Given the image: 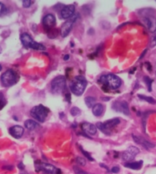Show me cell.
I'll return each mask as SVG.
<instances>
[{
  "instance_id": "16",
  "label": "cell",
  "mask_w": 156,
  "mask_h": 174,
  "mask_svg": "<svg viewBox=\"0 0 156 174\" xmlns=\"http://www.w3.org/2000/svg\"><path fill=\"white\" fill-rule=\"evenodd\" d=\"M132 138H133L134 141H135V143H138V144L142 145V146L145 147V148H147V149L153 148V147H155V144L150 143V142H149L148 140H145V139L141 138V137H137V136H135V135H133V134H132Z\"/></svg>"
},
{
  "instance_id": "18",
  "label": "cell",
  "mask_w": 156,
  "mask_h": 174,
  "mask_svg": "<svg viewBox=\"0 0 156 174\" xmlns=\"http://www.w3.org/2000/svg\"><path fill=\"white\" fill-rule=\"evenodd\" d=\"M142 164H143V161L140 160V161L131 162V163H125V167L132 169V170H139L142 167Z\"/></svg>"
},
{
  "instance_id": "36",
  "label": "cell",
  "mask_w": 156,
  "mask_h": 174,
  "mask_svg": "<svg viewBox=\"0 0 156 174\" xmlns=\"http://www.w3.org/2000/svg\"><path fill=\"white\" fill-rule=\"evenodd\" d=\"M65 98H66V101H68L69 103H70V94H67Z\"/></svg>"
},
{
  "instance_id": "39",
  "label": "cell",
  "mask_w": 156,
  "mask_h": 174,
  "mask_svg": "<svg viewBox=\"0 0 156 174\" xmlns=\"http://www.w3.org/2000/svg\"><path fill=\"white\" fill-rule=\"evenodd\" d=\"M93 33H94V30H93V28H90V29H89V31H88V34L93 35Z\"/></svg>"
},
{
  "instance_id": "10",
  "label": "cell",
  "mask_w": 156,
  "mask_h": 174,
  "mask_svg": "<svg viewBox=\"0 0 156 174\" xmlns=\"http://www.w3.org/2000/svg\"><path fill=\"white\" fill-rule=\"evenodd\" d=\"M42 23L45 29L47 31H48L49 30L54 28V27L56 25V18L55 16L52 14H48L43 18Z\"/></svg>"
},
{
  "instance_id": "29",
  "label": "cell",
  "mask_w": 156,
  "mask_h": 174,
  "mask_svg": "<svg viewBox=\"0 0 156 174\" xmlns=\"http://www.w3.org/2000/svg\"><path fill=\"white\" fill-rule=\"evenodd\" d=\"M33 3H34V2L31 1V0H24V1H22V6L24 8H29Z\"/></svg>"
},
{
  "instance_id": "12",
  "label": "cell",
  "mask_w": 156,
  "mask_h": 174,
  "mask_svg": "<svg viewBox=\"0 0 156 174\" xmlns=\"http://www.w3.org/2000/svg\"><path fill=\"white\" fill-rule=\"evenodd\" d=\"M142 21L151 32L156 31V18L154 16H145L142 18Z\"/></svg>"
},
{
  "instance_id": "41",
  "label": "cell",
  "mask_w": 156,
  "mask_h": 174,
  "mask_svg": "<svg viewBox=\"0 0 156 174\" xmlns=\"http://www.w3.org/2000/svg\"><path fill=\"white\" fill-rule=\"evenodd\" d=\"M103 101H109V100H110V98H101Z\"/></svg>"
},
{
  "instance_id": "19",
  "label": "cell",
  "mask_w": 156,
  "mask_h": 174,
  "mask_svg": "<svg viewBox=\"0 0 156 174\" xmlns=\"http://www.w3.org/2000/svg\"><path fill=\"white\" fill-rule=\"evenodd\" d=\"M92 111H93V114L96 117L101 116L103 112V104H95L94 106L93 107Z\"/></svg>"
},
{
  "instance_id": "32",
  "label": "cell",
  "mask_w": 156,
  "mask_h": 174,
  "mask_svg": "<svg viewBox=\"0 0 156 174\" xmlns=\"http://www.w3.org/2000/svg\"><path fill=\"white\" fill-rule=\"evenodd\" d=\"M5 11H6V6L3 3L0 2V16H2L5 12Z\"/></svg>"
},
{
  "instance_id": "37",
  "label": "cell",
  "mask_w": 156,
  "mask_h": 174,
  "mask_svg": "<svg viewBox=\"0 0 156 174\" xmlns=\"http://www.w3.org/2000/svg\"><path fill=\"white\" fill-rule=\"evenodd\" d=\"M3 169H5V170H12L13 169V167H12V166H8V167H3Z\"/></svg>"
},
{
  "instance_id": "20",
  "label": "cell",
  "mask_w": 156,
  "mask_h": 174,
  "mask_svg": "<svg viewBox=\"0 0 156 174\" xmlns=\"http://www.w3.org/2000/svg\"><path fill=\"white\" fill-rule=\"evenodd\" d=\"M25 127L29 130H33L35 129H36L37 128L39 127V124H38L37 122H35V120H27L25 122Z\"/></svg>"
},
{
  "instance_id": "5",
  "label": "cell",
  "mask_w": 156,
  "mask_h": 174,
  "mask_svg": "<svg viewBox=\"0 0 156 174\" xmlns=\"http://www.w3.org/2000/svg\"><path fill=\"white\" fill-rule=\"evenodd\" d=\"M48 112L49 110L46 108V107L43 106V105L39 104L38 106H35L31 110V116L35 120H37L39 122H44L45 119L47 118L48 115Z\"/></svg>"
},
{
  "instance_id": "26",
  "label": "cell",
  "mask_w": 156,
  "mask_h": 174,
  "mask_svg": "<svg viewBox=\"0 0 156 174\" xmlns=\"http://www.w3.org/2000/svg\"><path fill=\"white\" fill-rule=\"evenodd\" d=\"M6 104V101L4 98V95L2 92H0V109L3 108Z\"/></svg>"
},
{
  "instance_id": "25",
  "label": "cell",
  "mask_w": 156,
  "mask_h": 174,
  "mask_svg": "<svg viewBox=\"0 0 156 174\" xmlns=\"http://www.w3.org/2000/svg\"><path fill=\"white\" fill-rule=\"evenodd\" d=\"M70 113L72 116L76 117V116H78V115H80V113H81V111H80V110L78 108H77V107H73V108H72L71 109H70Z\"/></svg>"
},
{
  "instance_id": "24",
  "label": "cell",
  "mask_w": 156,
  "mask_h": 174,
  "mask_svg": "<svg viewBox=\"0 0 156 174\" xmlns=\"http://www.w3.org/2000/svg\"><path fill=\"white\" fill-rule=\"evenodd\" d=\"M144 81H145V84H146L149 91H152V84L153 81H152L150 78H149V77L147 76L144 77Z\"/></svg>"
},
{
  "instance_id": "43",
  "label": "cell",
  "mask_w": 156,
  "mask_h": 174,
  "mask_svg": "<svg viewBox=\"0 0 156 174\" xmlns=\"http://www.w3.org/2000/svg\"><path fill=\"white\" fill-rule=\"evenodd\" d=\"M2 65H0V71H2Z\"/></svg>"
},
{
  "instance_id": "14",
  "label": "cell",
  "mask_w": 156,
  "mask_h": 174,
  "mask_svg": "<svg viewBox=\"0 0 156 174\" xmlns=\"http://www.w3.org/2000/svg\"><path fill=\"white\" fill-rule=\"evenodd\" d=\"M120 123V120L119 118H113V119L109 120L106 121L105 123H103V126L104 128V133L106 134H110V130L114 127L118 125Z\"/></svg>"
},
{
  "instance_id": "44",
  "label": "cell",
  "mask_w": 156,
  "mask_h": 174,
  "mask_svg": "<svg viewBox=\"0 0 156 174\" xmlns=\"http://www.w3.org/2000/svg\"><path fill=\"white\" fill-rule=\"evenodd\" d=\"M2 50L1 46H0V54H1V53H2Z\"/></svg>"
},
{
  "instance_id": "40",
  "label": "cell",
  "mask_w": 156,
  "mask_h": 174,
  "mask_svg": "<svg viewBox=\"0 0 156 174\" xmlns=\"http://www.w3.org/2000/svg\"><path fill=\"white\" fill-rule=\"evenodd\" d=\"M146 51H147V50H145V51H143V52H142V55H141V56H140V58H139V59H141V58H142V57H143V56H144V55H145V53H146Z\"/></svg>"
},
{
  "instance_id": "34",
  "label": "cell",
  "mask_w": 156,
  "mask_h": 174,
  "mask_svg": "<svg viewBox=\"0 0 156 174\" xmlns=\"http://www.w3.org/2000/svg\"><path fill=\"white\" fill-rule=\"evenodd\" d=\"M145 65H146V68L147 69L149 70V71H152V65L149 62H146L145 63Z\"/></svg>"
},
{
  "instance_id": "35",
  "label": "cell",
  "mask_w": 156,
  "mask_h": 174,
  "mask_svg": "<svg viewBox=\"0 0 156 174\" xmlns=\"http://www.w3.org/2000/svg\"><path fill=\"white\" fill-rule=\"evenodd\" d=\"M18 168H19L20 170H24V168H25V166H24V164H23L22 163H20L19 164H18Z\"/></svg>"
},
{
  "instance_id": "22",
  "label": "cell",
  "mask_w": 156,
  "mask_h": 174,
  "mask_svg": "<svg viewBox=\"0 0 156 174\" xmlns=\"http://www.w3.org/2000/svg\"><path fill=\"white\" fill-rule=\"evenodd\" d=\"M47 34H48V36L50 38H54L58 36L59 32H58V30L57 29V28H52V29L47 31Z\"/></svg>"
},
{
  "instance_id": "42",
  "label": "cell",
  "mask_w": 156,
  "mask_h": 174,
  "mask_svg": "<svg viewBox=\"0 0 156 174\" xmlns=\"http://www.w3.org/2000/svg\"><path fill=\"white\" fill-rule=\"evenodd\" d=\"M21 174H28V173H26V172H25V171H23V172H21Z\"/></svg>"
},
{
  "instance_id": "6",
  "label": "cell",
  "mask_w": 156,
  "mask_h": 174,
  "mask_svg": "<svg viewBox=\"0 0 156 174\" xmlns=\"http://www.w3.org/2000/svg\"><path fill=\"white\" fill-rule=\"evenodd\" d=\"M66 88V78L64 76H58L52 80L51 83V92L54 94H61Z\"/></svg>"
},
{
  "instance_id": "1",
  "label": "cell",
  "mask_w": 156,
  "mask_h": 174,
  "mask_svg": "<svg viewBox=\"0 0 156 174\" xmlns=\"http://www.w3.org/2000/svg\"><path fill=\"white\" fill-rule=\"evenodd\" d=\"M87 85V81L83 76L79 75L73 78L70 85V91L73 94L77 96H80L84 92Z\"/></svg>"
},
{
  "instance_id": "23",
  "label": "cell",
  "mask_w": 156,
  "mask_h": 174,
  "mask_svg": "<svg viewBox=\"0 0 156 174\" xmlns=\"http://www.w3.org/2000/svg\"><path fill=\"white\" fill-rule=\"evenodd\" d=\"M139 98H140V99L144 100V101H146L147 102H149V104H155V99H154V98H152V97H148V96H144V95L139 94Z\"/></svg>"
},
{
  "instance_id": "28",
  "label": "cell",
  "mask_w": 156,
  "mask_h": 174,
  "mask_svg": "<svg viewBox=\"0 0 156 174\" xmlns=\"http://www.w3.org/2000/svg\"><path fill=\"white\" fill-rule=\"evenodd\" d=\"M73 171H74V173L76 174H87V172H85L84 170H83L80 167H77V166L73 167Z\"/></svg>"
},
{
  "instance_id": "38",
  "label": "cell",
  "mask_w": 156,
  "mask_h": 174,
  "mask_svg": "<svg viewBox=\"0 0 156 174\" xmlns=\"http://www.w3.org/2000/svg\"><path fill=\"white\" fill-rule=\"evenodd\" d=\"M69 58H70V55H66L64 57V61H68V60H69Z\"/></svg>"
},
{
  "instance_id": "2",
  "label": "cell",
  "mask_w": 156,
  "mask_h": 174,
  "mask_svg": "<svg viewBox=\"0 0 156 174\" xmlns=\"http://www.w3.org/2000/svg\"><path fill=\"white\" fill-rule=\"evenodd\" d=\"M100 81H101V83L104 86L113 90L118 89L122 85L121 79L117 75H113V74L103 75L100 78Z\"/></svg>"
},
{
  "instance_id": "4",
  "label": "cell",
  "mask_w": 156,
  "mask_h": 174,
  "mask_svg": "<svg viewBox=\"0 0 156 174\" xmlns=\"http://www.w3.org/2000/svg\"><path fill=\"white\" fill-rule=\"evenodd\" d=\"M20 40L23 46L27 48H32L35 50H41V51L45 50V47L43 45L35 41L28 33H22L20 36Z\"/></svg>"
},
{
  "instance_id": "27",
  "label": "cell",
  "mask_w": 156,
  "mask_h": 174,
  "mask_svg": "<svg viewBox=\"0 0 156 174\" xmlns=\"http://www.w3.org/2000/svg\"><path fill=\"white\" fill-rule=\"evenodd\" d=\"M76 162L78 163L79 165H80V166H85L87 163L86 160H85L84 158H83V157H77Z\"/></svg>"
},
{
  "instance_id": "11",
  "label": "cell",
  "mask_w": 156,
  "mask_h": 174,
  "mask_svg": "<svg viewBox=\"0 0 156 174\" xmlns=\"http://www.w3.org/2000/svg\"><path fill=\"white\" fill-rule=\"evenodd\" d=\"M112 106H113V109L115 110L116 111L122 112L125 115L130 114L129 104L126 101H115Z\"/></svg>"
},
{
  "instance_id": "31",
  "label": "cell",
  "mask_w": 156,
  "mask_h": 174,
  "mask_svg": "<svg viewBox=\"0 0 156 174\" xmlns=\"http://www.w3.org/2000/svg\"><path fill=\"white\" fill-rule=\"evenodd\" d=\"M150 46L152 48L156 46V32L153 35V36L152 37V39H151V42H150Z\"/></svg>"
},
{
  "instance_id": "17",
  "label": "cell",
  "mask_w": 156,
  "mask_h": 174,
  "mask_svg": "<svg viewBox=\"0 0 156 174\" xmlns=\"http://www.w3.org/2000/svg\"><path fill=\"white\" fill-rule=\"evenodd\" d=\"M81 128L85 133L90 135H95L97 133V128L94 124L90 123H82Z\"/></svg>"
},
{
  "instance_id": "33",
  "label": "cell",
  "mask_w": 156,
  "mask_h": 174,
  "mask_svg": "<svg viewBox=\"0 0 156 174\" xmlns=\"http://www.w3.org/2000/svg\"><path fill=\"white\" fill-rule=\"evenodd\" d=\"M112 173H118L120 172V168L118 167H113L111 170Z\"/></svg>"
},
{
  "instance_id": "13",
  "label": "cell",
  "mask_w": 156,
  "mask_h": 174,
  "mask_svg": "<svg viewBox=\"0 0 156 174\" xmlns=\"http://www.w3.org/2000/svg\"><path fill=\"white\" fill-rule=\"evenodd\" d=\"M75 12V6L73 5H68L64 6L61 11V16L62 18H70L73 16Z\"/></svg>"
},
{
  "instance_id": "30",
  "label": "cell",
  "mask_w": 156,
  "mask_h": 174,
  "mask_svg": "<svg viewBox=\"0 0 156 174\" xmlns=\"http://www.w3.org/2000/svg\"><path fill=\"white\" fill-rule=\"evenodd\" d=\"M80 150H81V152H82V153H83V155H84V157H87L88 160H91V161H93V159L92 158V157L90 156V154L89 153H87V152L86 151V150H83V148H82L81 147H80Z\"/></svg>"
},
{
  "instance_id": "8",
  "label": "cell",
  "mask_w": 156,
  "mask_h": 174,
  "mask_svg": "<svg viewBox=\"0 0 156 174\" xmlns=\"http://www.w3.org/2000/svg\"><path fill=\"white\" fill-rule=\"evenodd\" d=\"M78 14L76 15V16H73L71 18H69L68 21H66V22H64L62 25L60 33H61V36L63 37V38H65V37H67L69 35L70 31H71L73 22L76 21V19L78 18Z\"/></svg>"
},
{
  "instance_id": "15",
  "label": "cell",
  "mask_w": 156,
  "mask_h": 174,
  "mask_svg": "<svg viewBox=\"0 0 156 174\" xmlns=\"http://www.w3.org/2000/svg\"><path fill=\"white\" fill-rule=\"evenodd\" d=\"M9 133L13 138L19 139L22 137L23 133H24V128L19 125H15L9 128Z\"/></svg>"
},
{
  "instance_id": "7",
  "label": "cell",
  "mask_w": 156,
  "mask_h": 174,
  "mask_svg": "<svg viewBox=\"0 0 156 174\" xmlns=\"http://www.w3.org/2000/svg\"><path fill=\"white\" fill-rule=\"evenodd\" d=\"M35 167L37 170H41L49 174H61V170L55 167L54 166L46 163H41L39 160L35 162Z\"/></svg>"
},
{
  "instance_id": "21",
  "label": "cell",
  "mask_w": 156,
  "mask_h": 174,
  "mask_svg": "<svg viewBox=\"0 0 156 174\" xmlns=\"http://www.w3.org/2000/svg\"><path fill=\"white\" fill-rule=\"evenodd\" d=\"M85 104L88 108H93V106L95 105V102H96V98H93V97L91 96H88L87 98H85L84 99Z\"/></svg>"
},
{
  "instance_id": "3",
  "label": "cell",
  "mask_w": 156,
  "mask_h": 174,
  "mask_svg": "<svg viewBox=\"0 0 156 174\" xmlns=\"http://www.w3.org/2000/svg\"><path fill=\"white\" fill-rule=\"evenodd\" d=\"M18 81V75L13 70L9 69L2 75L1 82L3 86L11 87L16 84Z\"/></svg>"
},
{
  "instance_id": "9",
  "label": "cell",
  "mask_w": 156,
  "mask_h": 174,
  "mask_svg": "<svg viewBox=\"0 0 156 174\" xmlns=\"http://www.w3.org/2000/svg\"><path fill=\"white\" fill-rule=\"evenodd\" d=\"M139 153V149L136 147L131 146L122 153V157L125 161H131Z\"/></svg>"
}]
</instances>
